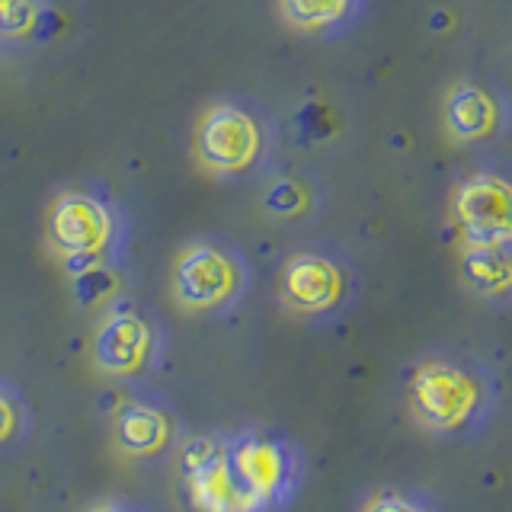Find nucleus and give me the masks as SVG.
I'll return each instance as SVG.
<instances>
[{
    "mask_svg": "<svg viewBox=\"0 0 512 512\" xmlns=\"http://www.w3.org/2000/svg\"><path fill=\"white\" fill-rule=\"evenodd\" d=\"M410 420L429 439L471 442L484 432L500 404V384L487 362L461 349H432L404 368Z\"/></svg>",
    "mask_w": 512,
    "mask_h": 512,
    "instance_id": "obj_1",
    "label": "nucleus"
},
{
    "mask_svg": "<svg viewBox=\"0 0 512 512\" xmlns=\"http://www.w3.org/2000/svg\"><path fill=\"white\" fill-rule=\"evenodd\" d=\"M228 468L247 512L288 509L308 477V455L279 426L250 423L224 436Z\"/></svg>",
    "mask_w": 512,
    "mask_h": 512,
    "instance_id": "obj_2",
    "label": "nucleus"
},
{
    "mask_svg": "<svg viewBox=\"0 0 512 512\" xmlns=\"http://www.w3.org/2000/svg\"><path fill=\"white\" fill-rule=\"evenodd\" d=\"M247 266L237 250L215 240H192L176 253L170 269V295L186 314H218L240 301Z\"/></svg>",
    "mask_w": 512,
    "mask_h": 512,
    "instance_id": "obj_3",
    "label": "nucleus"
},
{
    "mask_svg": "<svg viewBox=\"0 0 512 512\" xmlns=\"http://www.w3.org/2000/svg\"><path fill=\"white\" fill-rule=\"evenodd\" d=\"M176 503L183 512H247L234 487L221 432H196L176 445Z\"/></svg>",
    "mask_w": 512,
    "mask_h": 512,
    "instance_id": "obj_4",
    "label": "nucleus"
},
{
    "mask_svg": "<svg viewBox=\"0 0 512 512\" xmlns=\"http://www.w3.org/2000/svg\"><path fill=\"white\" fill-rule=\"evenodd\" d=\"M352 292H356V282L333 253L298 250L282 263L279 301L295 317L330 320L346 308Z\"/></svg>",
    "mask_w": 512,
    "mask_h": 512,
    "instance_id": "obj_5",
    "label": "nucleus"
},
{
    "mask_svg": "<svg viewBox=\"0 0 512 512\" xmlns=\"http://www.w3.org/2000/svg\"><path fill=\"white\" fill-rule=\"evenodd\" d=\"M263 125L260 119L237 103L208 106L192 132V154L196 164L215 176L247 173L263 154Z\"/></svg>",
    "mask_w": 512,
    "mask_h": 512,
    "instance_id": "obj_6",
    "label": "nucleus"
},
{
    "mask_svg": "<svg viewBox=\"0 0 512 512\" xmlns=\"http://www.w3.org/2000/svg\"><path fill=\"white\" fill-rule=\"evenodd\" d=\"M452 224L468 247L512 244V186L500 173H474L452 189Z\"/></svg>",
    "mask_w": 512,
    "mask_h": 512,
    "instance_id": "obj_7",
    "label": "nucleus"
},
{
    "mask_svg": "<svg viewBox=\"0 0 512 512\" xmlns=\"http://www.w3.org/2000/svg\"><path fill=\"white\" fill-rule=\"evenodd\" d=\"M93 365L109 378H135L151 368L157 356V330L135 311L132 301L112 304L106 320L93 333Z\"/></svg>",
    "mask_w": 512,
    "mask_h": 512,
    "instance_id": "obj_8",
    "label": "nucleus"
},
{
    "mask_svg": "<svg viewBox=\"0 0 512 512\" xmlns=\"http://www.w3.org/2000/svg\"><path fill=\"white\" fill-rule=\"evenodd\" d=\"M45 240L55 256L109 253L112 240H116V215L100 196L68 189L48 208Z\"/></svg>",
    "mask_w": 512,
    "mask_h": 512,
    "instance_id": "obj_9",
    "label": "nucleus"
},
{
    "mask_svg": "<svg viewBox=\"0 0 512 512\" xmlns=\"http://www.w3.org/2000/svg\"><path fill=\"white\" fill-rule=\"evenodd\" d=\"M112 445L122 458L157 461L180 445V420L160 397H122L112 407Z\"/></svg>",
    "mask_w": 512,
    "mask_h": 512,
    "instance_id": "obj_10",
    "label": "nucleus"
},
{
    "mask_svg": "<svg viewBox=\"0 0 512 512\" xmlns=\"http://www.w3.org/2000/svg\"><path fill=\"white\" fill-rule=\"evenodd\" d=\"M500 122H503L500 100L487 87L474 84V80H458V84L448 87L442 103V128L448 141L458 144L487 141L496 135Z\"/></svg>",
    "mask_w": 512,
    "mask_h": 512,
    "instance_id": "obj_11",
    "label": "nucleus"
},
{
    "mask_svg": "<svg viewBox=\"0 0 512 512\" xmlns=\"http://www.w3.org/2000/svg\"><path fill=\"white\" fill-rule=\"evenodd\" d=\"M461 282L471 295L484 301H503L512 288V256L509 247H468L461 244L458 260Z\"/></svg>",
    "mask_w": 512,
    "mask_h": 512,
    "instance_id": "obj_12",
    "label": "nucleus"
},
{
    "mask_svg": "<svg viewBox=\"0 0 512 512\" xmlns=\"http://www.w3.org/2000/svg\"><path fill=\"white\" fill-rule=\"evenodd\" d=\"M352 7L356 0H279L285 23L301 32H320L343 23Z\"/></svg>",
    "mask_w": 512,
    "mask_h": 512,
    "instance_id": "obj_13",
    "label": "nucleus"
},
{
    "mask_svg": "<svg viewBox=\"0 0 512 512\" xmlns=\"http://www.w3.org/2000/svg\"><path fill=\"white\" fill-rule=\"evenodd\" d=\"M260 208L272 218H304L314 208V192L298 176H276L263 189Z\"/></svg>",
    "mask_w": 512,
    "mask_h": 512,
    "instance_id": "obj_14",
    "label": "nucleus"
},
{
    "mask_svg": "<svg viewBox=\"0 0 512 512\" xmlns=\"http://www.w3.org/2000/svg\"><path fill=\"white\" fill-rule=\"evenodd\" d=\"M362 512H445V506L432 493L413 484H388L378 487L365 500Z\"/></svg>",
    "mask_w": 512,
    "mask_h": 512,
    "instance_id": "obj_15",
    "label": "nucleus"
},
{
    "mask_svg": "<svg viewBox=\"0 0 512 512\" xmlns=\"http://www.w3.org/2000/svg\"><path fill=\"white\" fill-rule=\"evenodd\" d=\"M340 128H343L340 112H336V106H330L327 100L311 96V100H304L295 109V132L304 144H327L340 135Z\"/></svg>",
    "mask_w": 512,
    "mask_h": 512,
    "instance_id": "obj_16",
    "label": "nucleus"
},
{
    "mask_svg": "<svg viewBox=\"0 0 512 512\" xmlns=\"http://www.w3.org/2000/svg\"><path fill=\"white\" fill-rule=\"evenodd\" d=\"M119 292V272L106 263H96L87 272L71 279V295L80 308H96V304H106L112 295Z\"/></svg>",
    "mask_w": 512,
    "mask_h": 512,
    "instance_id": "obj_17",
    "label": "nucleus"
},
{
    "mask_svg": "<svg viewBox=\"0 0 512 512\" xmlns=\"http://www.w3.org/2000/svg\"><path fill=\"white\" fill-rule=\"evenodd\" d=\"M29 432V407L10 381L0 378V448L16 445Z\"/></svg>",
    "mask_w": 512,
    "mask_h": 512,
    "instance_id": "obj_18",
    "label": "nucleus"
},
{
    "mask_svg": "<svg viewBox=\"0 0 512 512\" xmlns=\"http://www.w3.org/2000/svg\"><path fill=\"white\" fill-rule=\"evenodd\" d=\"M39 0H0V36L26 39L39 16Z\"/></svg>",
    "mask_w": 512,
    "mask_h": 512,
    "instance_id": "obj_19",
    "label": "nucleus"
},
{
    "mask_svg": "<svg viewBox=\"0 0 512 512\" xmlns=\"http://www.w3.org/2000/svg\"><path fill=\"white\" fill-rule=\"evenodd\" d=\"M61 29H64V16H61L58 10H39V16H36V26H32L29 39H36V42H48V39H55Z\"/></svg>",
    "mask_w": 512,
    "mask_h": 512,
    "instance_id": "obj_20",
    "label": "nucleus"
},
{
    "mask_svg": "<svg viewBox=\"0 0 512 512\" xmlns=\"http://www.w3.org/2000/svg\"><path fill=\"white\" fill-rule=\"evenodd\" d=\"M58 263L74 279V276H80V272H87L90 266L106 263V253H68V256H58Z\"/></svg>",
    "mask_w": 512,
    "mask_h": 512,
    "instance_id": "obj_21",
    "label": "nucleus"
},
{
    "mask_svg": "<svg viewBox=\"0 0 512 512\" xmlns=\"http://www.w3.org/2000/svg\"><path fill=\"white\" fill-rule=\"evenodd\" d=\"M87 512H151L148 506H141L135 500H103Z\"/></svg>",
    "mask_w": 512,
    "mask_h": 512,
    "instance_id": "obj_22",
    "label": "nucleus"
},
{
    "mask_svg": "<svg viewBox=\"0 0 512 512\" xmlns=\"http://www.w3.org/2000/svg\"><path fill=\"white\" fill-rule=\"evenodd\" d=\"M458 20H455V13L452 10H448V7H436V10H432L429 13V32H448V29H452Z\"/></svg>",
    "mask_w": 512,
    "mask_h": 512,
    "instance_id": "obj_23",
    "label": "nucleus"
}]
</instances>
